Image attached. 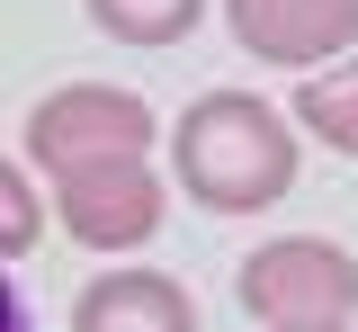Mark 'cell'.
Here are the masks:
<instances>
[{
    "label": "cell",
    "instance_id": "1",
    "mask_svg": "<svg viewBox=\"0 0 358 332\" xmlns=\"http://www.w3.org/2000/svg\"><path fill=\"white\" fill-rule=\"evenodd\" d=\"M296 171H305L296 117L268 108L260 90H206L171 126V180L206 216H268L296 198Z\"/></svg>",
    "mask_w": 358,
    "mask_h": 332
},
{
    "label": "cell",
    "instance_id": "2",
    "mask_svg": "<svg viewBox=\"0 0 358 332\" xmlns=\"http://www.w3.org/2000/svg\"><path fill=\"white\" fill-rule=\"evenodd\" d=\"M233 296L260 332H350L358 324V251L331 234H268L233 270Z\"/></svg>",
    "mask_w": 358,
    "mask_h": 332
},
{
    "label": "cell",
    "instance_id": "3",
    "mask_svg": "<svg viewBox=\"0 0 358 332\" xmlns=\"http://www.w3.org/2000/svg\"><path fill=\"white\" fill-rule=\"evenodd\" d=\"M162 144V117H152V99L143 90H108V81H63V90H45L27 108V126H18V153L36 162V171H99V162H134V153H152Z\"/></svg>",
    "mask_w": 358,
    "mask_h": 332
},
{
    "label": "cell",
    "instance_id": "4",
    "mask_svg": "<svg viewBox=\"0 0 358 332\" xmlns=\"http://www.w3.org/2000/svg\"><path fill=\"white\" fill-rule=\"evenodd\" d=\"M171 216V180L134 153V162H99V171H63L54 180V225L81 251H143Z\"/></svg>",
    "mask_w": 358,
    "mask_h": 332
},
{
    "label": "cell",
    "instance_id": "5",
    "mask_svg": "<svg viewBox=\"0 0 358 332\" xmlns=\"http://www.w3.org/2000/svg\"><path fill=\"white\" fill-rule=\"evenodd\" d=\"M224 27L268 72H322L358 54V0H224Z\"/></svg>",
    "mask_w": 358,
    "mask_h": 332
},
{
    "label": "cell",
    "instance_id": "6",
    "mask_svg": "<svg viewBox=\"0 0 358 332\" xmlns=\"http://www.w3.org/2000/svg\"><path fill=\"white\" fill-rule=\"evenodd\" d=\"M72 332H197V296L171 270H108L72 296Z\"/></svg>",
    "mask_w": 358,
    "mask_h": 332
},
{
    "label": "cell",
    "instance_id": "7",
    "mask_svg": "<svg viewBox=\"0 0 358 332\" xmlns=\"http://www.w3.org/2000/svg\"><path fill=\"white\" fill-rule=\"evenodd\" d=\"M296 126H305L322 153L358 162V54H350V63H322V72L296 81Z\"/></svg>",
    "mask_w": 358,
    "mask_h": 332
},
{
    "label": "cell",
    "instance_id": "8",
    "mask_svg": "<svg viewBox=\"0 0 358 332\" xmlns=\"http://www.w3.org/2000/svg\"><path fill=\"white\" fill-rule=\"evenodd\" d=\"M81 9H90V27H99V36L143 46V54L188 46V36H197V18H206V0H81Z\"/></svg>",
    "mask_w": 358,
    "mask_h": 332
},
{
    "label": "cell",
    "instance_id": "9",
    "mask_svg": "<svg viewBox=\"0 0 358 332\" xmlns=\"http://www.w3.org/2000/svg\"><path fill=\"white\" fill-rule=\"evenodd\" d=\"M27 171H36L27 153H9V162H0V251H9V261H27V251L45 242V216H54V207H36Z\"/></svg>",
    "mask_w": 358,
    "mask_h": 332
}]
</instances>
